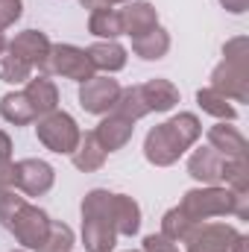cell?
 Listing matches in <instances>:
<instances>
[{
	"label": "cell",
	"mask_w": 249,
	"mask_h": 252,
	"mask_svg": "<svg viewBox=\"0 0 249 252\" xmlns=\"http://www.w3.org/2000/svg\"><path fill=\"white\" fill-rule=\"evenodd\" d=\"M94 135H97V141H100V147H103L106 153H118V150H124L126 144L132 141L135 124L126 121V118H121V115H115V112H109V115H103V121L97 124Z\"/></svg>",
	"instance_id": "4fadbf2b"
},
{
	"label": "cell",
	"mask_w": 249,
	"mask_h": 252,
	"mask_svg": "<svg viewBox=\"0 0 249 252\" xmlns=\"http://www.w3.org/2000/svg\"><path fill=\"white\" fill-rule=\"evenodd\" d=\"M24 94H27V100H30L35 118H44V115H50V112L59 109V88H56V82H53L50 76H44V73L30 76Z\"/></svg>",
	"instance_id": "9a60e30c"
},
{
	"label": "cell",
	"mask_w": 249,
	"mask_h": 252,
	"mask_svg": "<svg viewBox=\"0 0 249 252\" xmlns=\"http://www.w3.org/2000/svg\"><path fill=\"white\" fill-rule=\"evenodd\" d=\"M118 94H121V82L112 79L109 73H94L91 79L79 82V106L88 112V115H109L118 103Z\"/></svg>",
	"instance_id": "52a82bcc"
},
{
	"label": "cell",
	"mask_w": 249,
	"mask_h": 252,
	"mask_svg": "<svg viewBox=\"0 0 249 252\" xmlns=\"http://www.w3.org/2000/svg\"><path fill=\"white\" fill-rule=\"evenodd\" d=\"M24 15V0H0V32L15 27Z\"/></svg>",
	"instance_id": "f546056e"
},
{
	"label": "cell",
	"mask_w": 249,
	"mask_h": 252,
	"mask_svg": "<svg viewBox=\"0 0 249 252\" xmlns=\"http://www.w3.org/2000/svg\"><path fill=\"white\" fill-rule=\"evenodd\" d=\"M241 232L229 223H196L185 235V252H232Z\"/></svg>",
	"instance_id": "ba28073f"
},
{
	"label": "cell",
	"mask_w": 249,
	"mask_h": 252,
	"mask_svg": "<svg viewBox=\"0 0 249 252\" xmlns=\"http://www.w3.org/2000/svg\"><path fill=\"white\" fill-rule=\"evenodd\" d=\"M141 94H144L147 109H150V112H158V115L170 112V109L179 103V88H176L170 79H164V76L147 79V82L141 85Z\"/></svg>",
	"instance_id": "ac0fdd59"
},
{
	"label": "cell",
	"mask_w": 249,
	"mask_h": 252,
	"mask_svg": "<svg viewBox=\"0 0 249 252\" xmlns=\"http://www.w3.org/2000/svg\"><path fill=\"white\" fill-rule=\"evenodd\" d=\"M88 32L100 41H118L124 35V24H121V12L115 6H100L91 12L88 18Z\"/></svg>",
	"instance_id": "7402d4cb"
},
{
	"label": "cell",
	"mask_w": 249,
	"mask_h": 252,
	"mask_svg": "<svg viewBox=\"0 0 249 252\" xmlns=\"http://www.w3.org/2000/svg\"><path fill=\"white\" fill-rule=\"evenodd\" d=\"M232 252H249V238H247V235H238V238H235Z\"/></svg>",
	"instance_id": "e575fe53"
},
{
	"label": "cell",
	"mask_w": 249,
	"mask_h": 252,
	"mask_svg": "<svg viewBox=\"0 0 249 252\" xmlns=\"http://www.w3.org/2000/svg\"><path fill=\"white\" fill-rule=\"evenodd\" d=\"M106 156H109V153L100 147L97 135H94V132H82L76 150L70 153V161H73L76 170H82V173H94V170H100V167L106 164Z\"/></svg>",
	"instance_id": "ffe728a7"
},
{
	"label": "cell",
	"mask_w": 249,
	"mask_h": 252,
	"mask_svg": "<svg viewBox=\"0 0 249 252\" xmlns=\"http://www.w3.org/2000/svg\"><path fill=\"white\" fill-rule=\"evenodd\" d=\"M118 244V232L103 217H82V247L85 252H112Z\"/></svg>",
	"instance_id": "e0dca14e"
},
{
	"label": "cell",
	"mask_w": 249,
	"mask_h": 252,
	"mask_svg": "<svg viewBox=\"0 0 249 252\" xmlns=\"http://www.w3.org/2000/svg\"><path fill=\"white\" fill-rule=\"evenodd\" d=\"M118 12H121V24H124V35H129V38H138V35L150 32L153 27H158V12L147 0L124 3V9H118Z\"/></svg>",
	"instance_id": "5bb4252c"
},
{
	"label": "cell",
	"mask_w": 249,
	"mask_h": 252,
	"mask_svg": "<svg viewBox=\"0 0 249 252\" xmlns=\"http://www.w3.org/2000/svg\"><path fill=\"white\" fill-rule=\"evenodd\" d=\"M73 250V229L62 220H50V232L38 252H70Z\"/></svg>",
	"instance_id": "83f0119b"
},
{
	"label": "cell",
	"mask_w": 249,
	"mask_h": 252,
	"mask_svg": "<svg viewBox=\"0 0 249 252\" xmlns=\"http://www.w3.org/2000/svg\"><path fill=\"white\" fill-rule=\"evenodd\" d=\"M109 220L118 235H138L141 229V205L129 193H109Z\"/></svg>",
	"instance_id": "7c38bea8"
},
{
	"label": "cell",
	"mask_w": 249,
	"mask_h": 252,
	"mask_svg": "<svg viewBox=\"0 0 249 252\" xmlns=\"http://www.w3.org/2000/svg\"><path fill=\"white\" fill-rule=\"evenodd\" d=\"M12 179H15V161L12 158H0V193L12 190Z\"/></svg>",
	"instance_id": "1f68e13d"
},
{
	"label": "cell",
	"mask_w": 249,
	"mask_h": 252,
	"mask_svg": "<svg viewBox=\"0 0 249 252\" xmlns=\"http://www.w3.org/2000/svg\"><path fill=\"white\" fill-rule=\"evenodd\" d=\"M202 124L193 112H179L170 121L153 126L144 138V158L153 167H170L176 164L187 150L199 141Z\"/></svg>",
	"instance_id": "6da1fadb"
},
{
	"label": "cell",
	"mask_w": 249,
	"mask_h": 252,
	"mask_svg": "<svg viewBox=\"0 0 249 252\" xmlns=\"http://www.w3.org/2000/svg\"><path fill=\"white\" fill-rule=\"evenodd\" d=\"M0 118L12 126H30L38 121L24 91H9L0 97Z\"/></svg>",
	"instance_id": "603a6c76"
},
{
	"label": "cell",
	"mask_w": 249,
	"mask_h": 252,
	"mask_svg": "<svg viewBox=\"0 0 249 252\" xmlns=\"http://www.w3.org/2000/svg\"><path fill=\"white\" fill-rule=\"evenodd\" d=\"M129 252H135V250H129Z\"/></svg>",
	"instance_id": "ab89813d"
},
{
	"label": "cell",
	"mask_w": 249,
	"mask_h": 252,
	"mask_svg": "<svg viewBox=\"0 0 249 252\" xmlns=\"http://www.w3.org/2000/svg\"><path fill=\"white\" fill-rule=\"evenodd\" d=\"M220 6L226 12H232V15H244L249 9V0H220Z\"/></svg>",
	"instance_id": "d6a6232c"
},
{
	"label": "cell",
	"mask_w": 249,
	"mask_h": 252,
	"mask_svg": "<svg viewBox=\"0 0 249 252\" xmlns=\"http://www.w3.org/2000/svg\"><path fill=\"white\" fill-rule=\"evenodd\" d=\"M0 226L6 232H12L24 250L38 252L50 232V214L44 208L27 202V196L15 193V188H12L0 193Z\"/></svg>",
	"instance_id": "7a4b0ae2"
},
{
	"label": "cell",
	"mask_w": 249,
	"mask_h": 252,
	"mask_svg": "<svg viewBox=\"0 0 249 252\" xmlns=\"http://www.w3.org/2000/svg\"><path fill=\"white\" fill-rule=\"evenodd\" d=\"M50 47H53V41H50L41 30H24V32H18V35L6 44L9 53H15L18 59H24L27 64L38 67V70H44V62H47V56H50Z\"/></svg>",
	"instance_id": "30bf717a"
},
{
	"label": "cell",
	"mask_w": 249,
	"mask_h": 252,
	"mask_svg": "<svg viewBox=\"0 0 249 252\" xmlns=\"http://www.w3.org/2000/svg\"><path fill=\"white\" fill-rule=\"evenodd\" d=\"M53 182H56V170L44 158H21V161H15L12 188L21 190L24 196H44L53 188Z\"/></svg>",
	"instance_id": "9c48e42d"
},
{
	"label": "cell",
	"mask_w": 249,
	"mask_h": 252,
	"mask_svg": "<svg viewBox=\"0 0 249 252\" xmlns=\"http://www.w3.org/2000/svg\"><path fill=\"white\" fill-rule=\"evenodd\" d=\"M106 6H118V3H132V0H103Z\"/></svg>",
	"instance_id": "8d00e7d4"
},
{
	"label": "cell",
	"mask_w": 249,
	"mask_h": 252,
	"mask_svg": "<svg viewBox=\"0 0 249 252\" xmlns=\"http://www.w3.org/2000/svg\"><path fill=\"white\" fill-rule=\"evenodd\" d=\"M6 44H9V41H6V35H3V32H0V53H3V50H6Z\"/></svg>",
	"instance_id": "74e56055"
},
{
	"label": "cell",
	"mask_w": 249,
	"mask_h": 252,
	"mask_svg": "<svg viewBox=\"0 0 249 252\" xmlns=\"http://www.w3.org/2000/svg\"><path fill=\"white\" fill-rule=\"evenodd\" d=\"M35 135H38V141H41L50 153L70 156V153L76 150L79 138H82V129L73 121V115L56 109V112H50V115H44V118L35 121Z\"/></svg>",
	"instance_id": "5b68a950"
},
{
	"label": "cell",
	"mask_w": 249,
	"mask_h": 252,
	"mask_svg": "<svg viewBox=\"0 0 249 252\" xmlns=\"http://www.w3.org/2000/svg\"><path fill=\"white\" fill-rule=\"evenodd\" d=\"M179 208L193 226L205 223L211 217H226V214H235L238 220H247L249 193H235L226 185H202V188L185 190L182 199H179Z\"/></svg>",
	"instance_id": "3957f363"
},
{
	"label": "cell",
	"mask_w": 249,
	"mask_h": 252,
	"mask_svg": "<svg viewBox=\"0 0 249 252\" xmlns=\"http://www.w3.org/2000/svg\"><path fill=\"white\" fill-rule=\"evenodd\" d=\"M141 252H179V244H176V241H170V238H164L161 232H153V235H147V238H144Z\"/></svg>",
	"instance_id": "4dcf8cb0"
},
{
	"label": "cell",
	"mask_w": 249,
	"mask_h": 252,
	"mask_svg": "<svg viewBox=\"0 0 249 252\" xmlns=\"http://www.w3.org/2000/svg\"><path fill=\"white\" fill-rule=\"evenodd\" d=\"M211 88L232 103L249 100V41L244 35L226 41L223 62L211 70Z\"/></svg>",
	"instance_id": "277c9868"
},
{
	"label": "cell",
	"mask_w": 249,
	"mask_h": 252,
	"mask_svg": "<svg viewBox=\"0 0 249 252\" xmlns=\"http://www.w3.org/2000/svg\"><path fill=\"white\" fill-rule=\"evenodd\" d=\"M196 106H199L205 115L217 118V121H226V124L238 121V109L232 106V100H226V97H223L220 91H214L211 85L196 91Z\"/></svg>",
	"instance_id": "cb8c5ba5"
},
{
	"label": "cell",
	"mask_w": 249,
	"mask_h": 252,
	"mask_svg": "<svg viewBox=\"0 0 249 252\" xmlns=\"http://www.w3.org/2000/svg\"><path fill=\"white\" fill-rule=\"evenodd\" d=\"M112 112H115V115H121V118H126V121H132V124H138L141 118H147V115H150V109H147V103H144L141 85L121 88L118 103H115V109H112Z\"/></svg>",
	"instance_id": "d4e9b609"
},
{
	"label": "cell",
	"mask_w": 249,
	"mask_h": 252,
	"mask_svg": "<svg viewBox=\"0 0 249 252\" xmlns=\"http://www.w3.org/2000/svg\"><path fill=\"white\" fill-rule=\"evenodd\" d=\"M0 158H12V138L0 129Z\"/></svg>",
	"instance_id": "836d02e7"
},
{
	"label": "cell",
	"mask_w": 249,
	"mask_h": 252,
	"mask_svg": "<svg viewBox=\"0 0 249 252\" xmlns=\"http://www.w3.org/2000/svg\"><path fill=\"white\" fill-rule=\"evenodd\" d=\"M190 229H193V223L182 214V208H179V205H173L170 211H164V217H161V235H164V238H170V241L182 244Z\"/></svg>",
	"instance_id": "f1b7e54d"
},
{
	"label": "cell",
	"mask_w": 249,
	"mask_h": 252,
	"mask_svg": "<svg viewBox=\"0 0 249 252\" xmlns=\"http://www.w3.org/2000/svg\"><path fill=\"white\" fill-rule=\"evenodd\" d=\"M132 53L144 62H158L170 53V32L164 27H153L150 32L132 38Z\"/></svg>",
	"instance_id": "d6986e66"
},
{
	"label": "cell",
	"mask_w": 249,
	"mask_h": 252,
	"mask_svg": "<svg viewBox=\"0 0 249 252\" xmlns=\"http://www.w3.org/2000/svg\"><path fill=\"white\" fill-rule=\"evenodd\" d=\"M85 53L94 64V70H103L109 76L126 67V47L118 44V41H94Z\"/></svg>",
	"instance_id": "44dd1931"
},
{
	"label": "cell",
	"mask_w": 249,
	"mask_h": 252,
	"mask_svg": "<svg viewBox=\"0 0 249 252\" xmlns=\"http://www.w3.org/2000/svg\"><path fill=\"white\" fill-rule=\"evenodd\" d=\"M79 3H82L85 9H91V12H94V9H100V6H106L103 0H79Z\"/></svg>",
	"instance_id": "d590c367"
},
{
	"label": "cell",
	"mask_w": 249,
	"mask_h": 252,
	"mask_svg": "<svg viewBox=\"0 0 249 252\" xmlns=\"http://www.w3.org/2000/svg\"><path fill=\"white\" fill-rule=\"evenodd\" d=\"M30 76H32V64H27L24 59H18L9 50L0 53V82H6V85H27Z\"/></svg>",
	"instance_id": "484cf974"
},
{
	"label": "cell",
	"mask_w": 249,
	"mask_h": 252,
	"mask_svg": "<svg viewBox=\"0 0 249 252\" xmlns=\"http://www.w3.org/2000/svg\"><path fill=\"white\" fill-rule=\"evenodd\" d=\"M41 73H44V76L73 79V82H85V79H91L97 70H94L91 59H88L85 47H76V44H53Z\"/></svg>",
	"instance_id": "8992f818"
},
{
	"label": "cell",
	"mask_w": 249,
	"mask_h": 252,
	"mask_svg": "<svg viewBox=\"0 0 249 252\" xmlns=\"http://www.w3.org/2000/svg\"><path fill=\"white\" fill-rule=\"evenodd\" d=\"M12 252H30V250H12Z\"/></svg>",
	"instance_id": "f35d334b"
},
{
	"label": "cell",
	"mask_w": 249,
	"mask_h": 252,
	"mask_svg": "<svg viewBox=\"0 0 249 252\" xmlns=\"http://www.w3.org/2000/svg\"><path fill=\"white\" fill-rule=\"evenodd\" d=\"M223 167H226V158L211 147H199L187 156V176L199 185H220Z\"/></svg>",
	"instance_id": "8fae6325"
},
{
	"label": "cell",
	"mask_w": 249,
	"mask_h": 252,
	"mask_svg": "<svg viewBox=\"0 0 249 252\" xmlns=\"http://www.w3.org/2000/svg\"><path fill=\"white\" fill-rule=\"evenodd\" d=\"M223 182H226V188L235 190V193H249V161H247V156H244V158H226Z\"/></svg>",
	"instance_id": "4316f807"
},
{
	"label": "cell",
	"mask_w": 249,
	"mask_h": 252,
	"mask_svg": "<svg viewBox=\"0 0 249 252\" xmlns=\"http://www.w3.org/2000/svg\"><path fill=\"white\" fill-rule=\"evenodd\" d=\"M208 147L217 150L223 158H244L247 156V138L241 135L238 126H229L226 121L208 129Z\"/></svg>",
	"instance_id": "2e32d148"
}]
</instances>
